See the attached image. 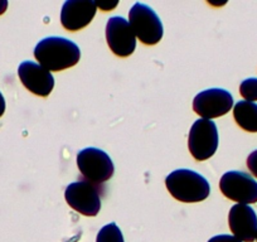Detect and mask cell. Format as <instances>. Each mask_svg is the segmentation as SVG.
<instances>
[{
	"label": "cell",
	"instance_id": "1",
	"mask_svg": "<svg viewBox=\"0 0 257 242\" xmlns=\"http://www.w3.org/2000/svg\"><path fill=\"white\" fill-rule=\"evenodd\" d=\"M34 57L46 70L63 71L73 67L81 58V51L76 43L63 37H48L34 48Z\"/></svg>",
	"mask_w": 257,
	"mask_h": 242
},
{
	"label": "cell",
	"instance_id": "2",
	"mask_svg": "<svg viewBox=\"0 0 257 242\" xmlns=\"http://www.w3.org/2000/svg\"><path fill=\"white\" fill-rule=\"evenodd\" d=\"M165 186L177 201L183 203L202 202L211 193L208 180L197 172L178 169L165 178Z\"/></svg>",
	"mask_w": 257,
	"mask_h": 242
},
{
	"label": "cell",
	"instance_id": "3",
	"mask_svg": "<svg viewBox=\"0 0 257 242\" xmlns=\"http://www.w3.org/2000/svg\"><path fill=\"white\" fill-rule=\"evenodd\" d=\"M128 23L135 37L147 46H154L163 38V24L158 14L149 6L135 3L128 13Z\"/></svg>",
	"mask_w": 257,
	"mask_h": 242
},
{
	"label": "cell",
	"instance_id": "4",
	"mask_svg": "<svg viewBox=\"0 0 257 242\" xmlns=\"http://www.w3.org/2000/svg\"><path fill=\"white\" fill-rule=\"evenodd\" d=\"M188 148L196 160H207L213 157L218 148V130L208 118H199L192 125L188 137Z\"/></svg>",
	"mask_w": 257,
	"mask_h": 242
},
{
	"label": "cell",
	"instance_id": "5",
	"mask_svg": "<svg viewBox=\"0 0 257 242\" xmlns=\"http://www.w3.org/2000/svg\"><path fill=\"white\" fill-rule=\"evenodd\" d=\"M77 167L86 180L101 184L110 179L115 172L111 158L97 148H86L77 155Z\"/></svg>",
	"mask_w": 257,
	"mask_h": 242
},
{
	"label": "cell",
	"instance_id": "6",
	"mask_svg": "<svg viewBox=\"0 0 257 242\" xmlns=\"http://www.w3.org/2000/svg\"><path fill=\"white\" fill-rule=\"evenodd\" d=\"M219 188L224 197L237 202V204L257 202V182L244 172L232 170L224 173L219 180Z\"/></svg>",
	"mask_w": 257,
	"mask_h": 242
},
{
	"label": "cell",
	"instance_id": "7",
	"mask_svg": "<svg viewBox=\"0 0 257 242\" xmlns=\"http://www.w3.org/2000/svg\"><path fill=\"white\" fill-rule=\"evenodd\" d=\"M64 198L68 206L83 216L93 217L101 209L100 189L88 180H78L66 188Z\"/></svg>",
	"mask_w": 257,
	"mask_h": 242
},
{
	"label": "cell",
	"instance_id": "8",
	"mask_svg": "<svg viewBox=\"0 0 257 242\" xmlns=\"http://www.w3.org/2000/svg\"><path fill=\"white\" fill-rule=\"evenodd\" d=\"M233 107V97L223 88H209L202 91L193 100V110L203 118L223 116Z\"/></svg>",
	"mask_w": 257,
	"mask_h": 242
},
{
	"label": "cell",
	"instance_id": "9",
	"mask_svg": "<svg viewBox=\"0 0 257 242\" xmlns=\"http://www.w3.org/2000/svg\"><path fill=\"white\" fill-rule=\"evenodd\" d=\"M106 41L118 57H128L137 48V37L130 23L122 17H112L106 24Z\"/></svg>",
	"mask_w": 257,
	"mask_h": 242
},
{
	"label": "cell",
	"instance_id": "10",
	"mask_svg": "<svg viewBox=\"0 0 257 242\" xmlns=\"http://www.w3.org/2000/svg\"><path fill=\"white\" fill-rule=\"evenodd\" d=\"M18 75L24 87L37 96L46 97L54 87V77L39 63L24 61L19 65Z\"/></svg>",
	"mask_w": 257,
	"mask_h": 242
},
{
	"label": "cell",
	"instance_id": "11",
	"mask_svg": "<svg viewBox=\"0 0 257 242\" xmlns=\"http://www.w3.org/2000/svg\"><path fill=\"white\" fill-rule=\"evenodd\" d=\"M97 7L93 0H67L61 11V23L70 32H77L92 22Z\"/></svg>",
	"mask_w": 257,
	"mask_h": 242
},
{
	"label": "cell",
	"instance_id": "12",
	"mask_svg": "<svg viewBox=\"0 0 257 242\" xmlns=\"http://www.w3.org/2000/svg\"><path fill=\"white\" fill-rule=\"evenodd\" d=\"M228 224L239 241L253 242L257 234V214L248 204H234L228 214Z\"/></svg>",
	"mask_w": 257,
	"mask_h": 242
},
{
	"label": "cell",
	"instance_id": "13",
	"mask_svg": "<svg viewBox=\"0 0 257 242\" xmlns=\"http://www.w3.org/2000/svg\"><path fill=\"white\" fill-rule=\"evenodd\" d=\"M237 125L248 133H257V103L238 101L233 107Z\"/></svg>",
	"mask_w": 257,
	"mask_h": 242
},
{
	"label": "cell",
	"instance_id": "14",
	"mask_svg": "<svg viewBox=\"0 0 257 242\" xmlns=\"http://www.w3.org/2000/svg\"><path fill=\"white\" fill-rule=\"evenodd\" d=\"M96 242H125L121 229L116 223H108L100 229Z\"/></svg>",
	"mask_w": 257,
	"mask_h": 242
},
{
	"label": "cell",
	"instance_id": "15",
	"mask_svg": "<svg viewBox=\"0 0 257 242\" xmlns=\"http://www.w3.org/2000/svg\"><path fill=\"white\" fill-rule=\"evenodd\" d=\"M239 93L244 101H257V78H247L239 85Z\"/></svg>",
	"mask_w": 257,
	"mask_h": 242
},
{
	"label": "cell",
	"instance_id": "16",
	"mask_svg": "<svg viewBox=\"0 0 257 242\" xmlns=\"http://www.w3.org/2000/svg\"><path fill=\"white\" fill-rule=\"evenodd\" d=\"M247 167H248L252 175L257 178V150H254V152H252L248 155V158H247Z\"/></svg>",
	"mask_w": 257,
	"mask_h": 242
},
{
	"label": "cell",
	"instance_id": "17",
	"mask_svg": "<svg viewBox=\"0 0 257 242\" xmlns=\"http://www.w3.org/2000/svg\"><path fill=\"white\" fill-rule=\"evenodd\" d=\"M208 242H242V241H239L237 237L231 236V234H219V236L212 237Z\"/></svg>",
	"mask_w": 257,
	"mask_h": 242
},
{
	"label": "cell",
	"instance_id": "18",
	"mask_svg": "<svg viewBox=\"0 0 257 242\" xmlns=\"http://www.w3.org/2000/svg\"><path fill=\"white\" fill-rule=\"evenodd\" d=\"M4 111H6V100H4V96L0 92V117L3 116Z\"/></svg>",
	"mask_w": 257,
	"mask_h": 242
},
{
	"label": "cell",
	"instance_id": "19",
	"mask_svg": "<svg viewBox=\"0 0 257 242\" xmlns=\"http://www.w3.org/2000/svg\"><path fill=\"white\" fill-rule=\"evenodd\" d=\"M8 8V2L7 0H0V14H3Z\"/></svg>",
	"mask_w": 257,
	"mask_h": 242
},
{
	"label": "cell",
	"instance_id": "20",
	"mask_svg": "<svg viewBox=\"0 0 257 242\" xmlns=\"http://www.w3.org/2000/svg\"><path fill=\"white\" fill-rule=\"evenodd\" d=\"M256 239H257V234H256Z\"/></svg>",
	"mask_w": 257,
	"mask_h": 242
}]
</instances>
